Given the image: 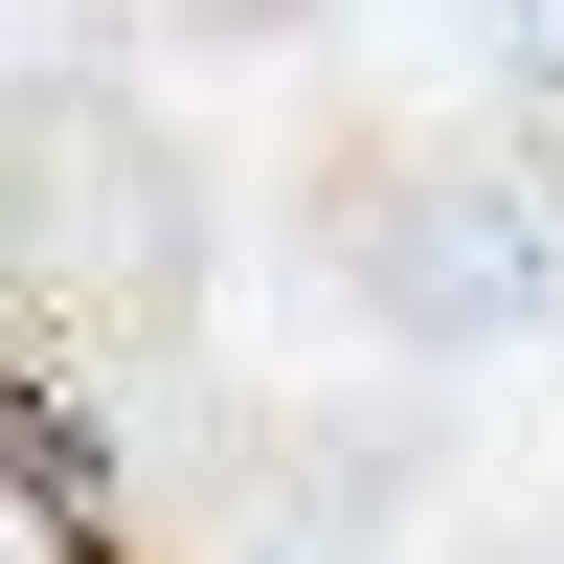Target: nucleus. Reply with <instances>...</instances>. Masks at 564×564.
Listing matches in <instances>:
<instances>
[{"instance_id": "nucleus-1", "label": "nucleus", "mask_w": 564, "mask_h": 564, "mask_svg": "<svg viewBox=\"0 0 564 564\" xmlns=\"http://www.w3.org/2000/svg\"><path fill=\"white\" fill-rule=\"evenodd\" d=\"M384 316H406L430 361L542 339V316H564V204H542V181H452V204H406V226H384Z\"/></svg>"}, {"instance_id": "nucleus-2", "label": "nucleus", "mask_w": 564, "mask_h": 564, "mask_svg": "<svg viewBox=\"0 0 564 564\" xmlns=\"http://www.w3.org/2000/svg\"><path fill=\"white\" fill-rule=\"evenodd\" d=\"M23 497L68 520V497H113V406H68V384H23Z\"/></svg>"}, {"instance_id": "nucleus-3", "label": "nucleus", "mask_w": 564, "mask_h": 564, "mask_svg": "<svg viewBox=\"0 0 564 564\" xmlns=\"http://www.w3.org/2000/svg\"><path fill=\"white\" fill-rule=\"evenodd\" d=\"M520 90H542V113H564V0H520Z\"/></svg>"}, {"instance_id": "nucleus-4", "label": "nucleus", "mask_w": 564, "mask_h": 564, "mask_svg": "<svg viewBox=\"0 0 564 564\" xmlns=\"http://www.w3.org/2000/svg\"><path fill=\"white\" fill-rule=\"evenodd\" d=\"M249 564H361V542L339 520H249Z\"/></svg>"}]
</instances>
